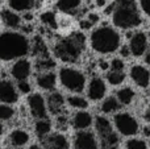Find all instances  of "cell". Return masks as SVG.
I'll return each instance as SVG.
<instances>
[{
    "label": "cell",
    "instance_id": "cell-37",
    "mask_svg": "<svg viewBox=\"0 0 150 149\" xmlns=\"http://www.w3.org/2000/svg\"><path fill=\"white\" fill-rule=\"evenodd\" d=\"M79 25H80V28H82V29H90L91 26H92V24H91L90 21L86 18V20H82V21H80Z\"/></svg>",
    "mask_w": 150,
    "mask_h": 149
},
{
    "label": "cell",
    "instance_id": "cell-22",
    "mask_svg": "<svg viewBox=\"0 0 150 149\" xmlns=\"http://www.w3.org/2000/svg\"><path fill=\"white\" fill-rule=\"evenodd\" d=\"M9 141L16 148L24 147L29 141V135H28V132L23 131V129H15L9 135Z\"/></svg>",
    "mask_w": 150,
    "mask_h": 149
},
{
    "label": "cell",
    "instance_id": "cell-2",
    "mask_svg": "<svg viewBox=\"0 0 150 149\" xmlns=\"http://www.w3.org/2000/svg\"><path fill=\"white\" fill-rule=\"evenodd\" d=\"M112 21L120 29H132L142 24L136 0H117L113 4Z\"/></svg>",
    "mask_w": 150,
    "mask_h": 149
},
{
    "label": "cell",
    "instance_id": "cell-16",
    "mask_svg": "<svg viewBox=\"0 0 150 149\" xmlns=\"http://www.w3.org/2000/svg\"><path fill=\"white\" fill-rule=\"evenodd\" d=\"M47 106H49V110L53 115H61L63 112V108H65V99H63L62 94H59V92L50 94L47 98Z\"/></svg>",
    "mask_w": 150,
    "mask_h": 149
},
{
    "label": "cell",
    "instance_id": "cell-31",
    "mask_svg": "<svg viewBox=\"0 0 150 149\" xmlns=\"http://www.w3.org/2000/svg\"><path fill=\"white\" fill-rule=\"evenodd\" d=\"M55 66V62L54 61H52L49 57L46 58H40L38 61H37V67L40 69V70H42L45 73V71H49L50 69H53Z\"/></svg>",
    "mask_w": 150,
    "mask_h": 149
},
{
    "label": "cell",
    "instance_id": "cell-15",
    "mask_svg": "<svg viewBox=\"0 0 150 149\" xmlns=\"http://www.w3.org/2000/svg\"><path fill=\"white\" fill-rule=\"evenodd\" d=\"M105 90L107 87L103 79L99 77H93L88 86V96L92 100H100L105 95Z\"/></svg>",
    "mask_w": 150,
    "mask_h": 149
},
{
    "label": "cell",
    "instance_id": "cell-14",
    "mask_svg": "<svg viewBox=\"0 0 150 149\" xmlns=\"http://www.w3.org/2000/svg\"><path fill=\"white\" fill-rule=\"evenodd\" d=\"M130 77L137 86L146 89L150 83V73L146 67L141 65H134L130 69Z\"/></svg>",
    "mask_w": 150,
    "mask_h": 149
},
{
    "label": "cell",
    "instance_id": "cell-39",
    "mask_svg": "<svg viewBox=\"0 0 150 149\" xmlns=\"http://www.w3.org/2000/svg\"><path fill=\"white\" fill-rule=\"evenodd\" d=\"M99 66H100V69H103V70H107L109 65L105 62V61H99Z\"/></svg>",
    "mask_w": 150,
    "mask_h": 149
},
{
    "label": "cell",
    "instance_id": "cell-47",
    "mask_svg": "<svg viewBox=\"0 0 150 149\" xmlns=\"http://www.w3.org/2000/svg\"><path fill=\"white\" fill-rule=\"evenodd\" d=\"M0 1H1V0H0Z\"/></svg>",
    "mask_w": 150,
    "mask_h": 149
},
{
    "label": "cell",
    "instance_id": "cell-8",
    "mask_svg": "<svg viewBox=\"0 0 150 149\" xmlns=\"http://www.w3.org/2000/svg\"><path fill=\"white\" fill-rule=\"evenodd\" d=\"M28 104L33 118L38 119V120L40 119H46V104H45V99L42 98L41 94H32L28 98Z\"/></svg>",
    "mask_w": 150,
    "mask_h": 149
},
{
    "label": "cell",
    "instance_id": "cell-17",
    "mask_svg": "<svg viewBox=\"0 0 150 149\" xmlns=\"http://www.w3.org/2000/svg\"><path fill=\"white\" fill-rule=\"evenodd\" d=\"M0 17L3 24L11 29H17L21 26V17L12 9H3L0 12Z\"/></svg>",
    "mask_w": 150,
    "mask_h": 149
},
{
    "label": "cell",
    "instance_id": "cell-10",
    "mask_svg": "<svg viewBox=\"0 0 150 149\" xmlns=\"http://www.w3.org/2000/svg\"><path fill=\"white\" fill-rule=\"evenodd\" d=\"M18 99V94L13 83L8 79L0 81V102L4 104H13Z\"/></svg>",
    "mask_w": 150,
    "mask_h": 149
},
{
    "label": "cell",
    "instance_id": "cell-44",
    "mask_svg": "<svg viewBox=\"0 0 150 149\" xmlns=\"http://www.w3.org/2000/svg\"><path fill=\"white\" fill-rule=\"evenodd\" d=\"M29 149H42V148H41V147H38V145H32V147L29 148Z\"/></svg>",
    "mask_w": 150,
    "mask_h": 149
},
{
    "label": "cell",
    "instance_id": "cell-20",
    "mask_svg": "<svg viewBox=\"0 0 150 149\" xmlns=\"http://www.w3.org/2000/svg\"><path fill=\"white\" fill-rule=\"evenodd\" d=\"M80 4H82V0H58L55 7L63 13L75 15L80 8Z\"/></svg>",
    "mask_w": 150,
    "mask_h": 149
},
{
    "label": "cell",
    "instance_id": "cell-18",
    "mask_svg": "<svg viewBox=\"0 0 150 149\" xmlns=\"http://www.w3.org/2000/svg\"><path fill=\"white\" fill-rule=\"evenodd\" d=\"M41 0H8L9 7L15 12H26L38 7Z\"/></svg>",
    "mask_w": 150,
    "mask_h": 149
},
{
    "label": "cell",
    "instance_id": "cell-27",
    "mask_svg": "<svg viewBox=\"0 0 150 149\" xmlns=\"http://www.w3.org/2000/svg\"><path fill=\"white\" fill-rule=\"evenodd\" d=\"M33 52H34V55H38L40 58L49 57V55H47V48H46V45L44 44V41H42L40 37H37V38L34 40ZM40 58H38V60H40Z\"/></svg>",
    "mask_w": 150,
    "mask_h": 149
},
{
    "label": "cell",
    "instance_id": "cell-4",
    "mask_svg": "<svg viewBox=\"0 0 150 149\" xmlns=\"http://www.w3.org/2000/svg\"><path fill=\"white\" fill-rule=\"evenodd\" d=\"M91 46L100 54H109L116 52L121 44V37L111 25H100L92 32L90 37Z\"/></svg>",
    "mask_w": 150,
    "mask_h": 149
},
{
    "label": "cell",
    "instance_id": "cell-13",
    "mask_svg": "<svg viewBox=\"0 0 150 149\" xmlns=\"http://www.w3.org/2000/svg\"><path fill=\"white\" fill-rule=\"evenodd\" d=\"M45 149H69L70 144L66 139L65 135L62 133H53L49 136H45L42 139Z\"/></svg>",
    "mask_w": 150,
    "mask_h": 149
},
{
    "label": "cell",
    "instance_id": "cell-40",
    "mask_svg": "<svg viewBox=\"0 0 150 149\" xmlns=\"http://www.w3.org/2000/svg\"><path fill=\"white\" fill-rule=\"evenodd\" d=\"M105 4H107V0H96V7L103 8L105 7Z\"/></svg>",
    "mask_w": 150,
    "mask_h": 149
},
{
    "label": "cell",
    "instance_id": "cell-11",
    "mask_svg": "<svg viewBox=\"0 0 150 149\" xmlns=\"http://www.w3.org/2000/svg\"><path fill=\"white\" fill-rule=\"evenodd\" d=\"M129 52L130 54H133L134 57H141L144 53L146 52L148 48V38L146 34L142 32H137L130 37V42H129Z\"/></svg>",
    "mask_w": 150,
    "mask_h": 149
},
{
    "label": "cell",
    "instance_id": "cell-9",
    "mask_svg": "<svg viewBox=\"0 0 150 149\" xmlns=\"http://www.w3.org/2000/svg\"><path fill=\"white\" fill-rule=\"evenodd\" d=\"M74 149H99L95 135L90 131H79L74 137Z\"/></svg>",
    "mask_w": 150,
    "mask_h": 149
},
{
    "label": "cell",
    "instance_id": "cell-32",
    "mask_svg": "<svg viewBox=\"0 0 150 149\" xmlns=\"http://www.w3.org/2000/svg\"><path fill=\"white\" fill-rule=\"evenodd\" d=\"M127 149H148L146 143L140 139H130L127 141Z\"/></svg>",
    "mask_w": 150,
    "mask_h": 149
},
{
    "label": "cell",
    "instance_id": "cell-36",
    "mask_svg": "<svg viewBox=\"0 0 150 149\" xmlns=\"http://www.w3.org/2000/svg\"><path fill=\"white\" fill-rule=\"evenodd\" d=\"M87 20L90 21L92 25H95V24H98L99 23V20H100V17H99V15L98 13H95V12H91V13H88V16H87Z\"/></svg>",
    "mask_w": 150,
    "mask_h": 149
},
{
    "label": "cell",
    "instance_id": "cell-6",
    "mask_svg": "<svg viewBox=\"0 0 150 149\" xmlns=\"http://www.w3.org/2000/svg\"><path fill=\"white\" fill-rule=\"evenodd\" d=\"M59 81L65 89L73 92H82L86 86V77L82 71L73 67H62L59 71Z\"/></svg>",
    "mask_w": 150,
    "mask_h": 149
},
{
    "label": "cell",
    "instance_id": "cell-25",
    "mask_svg": "<svg viewBox=\"0 0 150 149\" xmlns=\"http://www.w3.org/2000/svg\"><path fill=\"white\" fill-rule=\"evenodd\" d=\"M120 107H121V104L117 102L116 98L111 96V98H107L103 102V104H101V111H103L104 114H111V112L117 111Z\"/></svg>",
    "mask_w": 150,
    "mask_h": 149
},
{
    "label": "cell",
    "instance_id": "cell-29",
    "mask_svg": "<svg viewBox=\"0 0 150 149\" xmlns=\"http://www.w3.org/2000/svg\"><path fill=\"white\" fill-rule=\"evenodd\" d=\"M69 104L74 108H87L88 107V102L82 96H78V95H74V96H70L67 99Z\"/></svg>",
    "mask_w": 150,
    "mask_h": 149
},
{
    "label": "cell",
    "instance_id": "cell-43",
    "mask_svg": "<svg viewBox=\"0 0 150 149\" xmlns=\"http://www.w3.org/2000/svg\"><path fill=\"white\" fill-rule=\"evenodd\" d=\"M145 62L148 63V65H150V50L148 52V54L145 55Z\"/></svg>",
    "mask_w": 150,
    "mask_h": 149
},
{
    "label": "cell",
    "instance_id": "cell-28",
    "mask_svg": "<svg viewBox=\"0 0 150 149\" xmlns=\"http://www.w3.org/2000/svg\"><path fill=\"white\" fill-rule=\"evenodd\" d=\"M125 79V74L122 71H109L107 73V81L109 82L113 86H117V84H121Z\"/></svg>",
    "mask_w": 150,
    "mask_h": 149
},
{
    "label": "cell",
    "instance_id": "cell-30",
    "mask_svg": "<svg viewBox=\"0 0 150 149\" xmlns=\"http://www.w3.org/2000/svg\"><path fill=\"white\" fill-rule=\"evenodd\" d=\"M15 115V110L8 104H0V120H9Z\"/></svg>",
    "mask_w": 150,
    "mask_h": 149
},
{
    "label": "cell",
    "instance_id": "cell-45",
    "mask_svg": "<svg viewBox=\"0 0 150 149\" xmlns=\"http://www.w3.org/2000/svg\"><path fill=\"white\" fill-rule=\"evenodd\" d=\"M1 133H3V124H1V121H0V136H1Z\"/></svg>",
    "mask_w": 150,
    "mask_h": 149
},
{
    "label": "cell",
    "instance_id": "cell-7",
    "mask_svg": "<svg viewBox=\"0 0 150 149\" xmlns=\"http://www.w3.org/2000/svg\"><path fill=\"white\" fill-rule=\"evenodd\" d=\"M115 126L124 136H133L138 132V123L130 114L120 112L115 116Z\"/></svg>",
    "mask_w": 150,
    "mask_h": 149
},
{
    "label": "cell",
    "instance_id": "cell-46",
    "mask_svg": "<svg viewBox=\"0 0 150 149\" xmlns=\"http://www.w3.org/2000/svg\"><path fill=\"white\" fill-rule=\"evenodd\" d=\"M149 37H150V31H149Z\"/></svg>",
    "mask_w": 150,
    "mask_h": 149
},
{
    "label": "cell",
    "instance_id": "cell-23",
    "mask_svg": "<svg viewBox=\"0 0 150 149\" xmlns=\"http://www.w3.org/2000/svg\"><path fill=\"white\" fill-rule=\"evenodd\" d=\"M50 129H52V123L47 119H40L34 124V132L40 139H44L45 136H47L50 133Z\"/></svg>",
    "mask_w": 150,
    "mask_h": 149
},
{
    "label": "cell",
    "instance_id": "cell-21",
    "mask_svg": "<svg viewBox=\"0 0 150 149\" xmlns=\"http://www.w3.org/2000/svg\"><path fill=\"white\" fill-rule=\"evenodd\" d=\"M92 124V116L86 111H79L74 115L73 126L75 129H87Z\"/></svg>",
    "mask_w": 150,
    "mask_h": 149
},
{
    "label": "cell",
    "instance_id": "cell-42",
    "mask_svg": "<svg viewBox=\"0 0 150 149\" xmlns=\"http://www.w3.org/2000/svg\"><path fill=\"white\" fill-rule=\"evenodd\" d=\"M144 135L145 136H150V127H145L144 128Z\"/></svg>",
    "mask_w": 150,
    "mask_h": 149
},
{
    "label": "cell",
    "instance_id": "cell-33",
    "mask_svg": "<svg viewBox=\"0 0 150 149\" xmlns=\"http://www.w3.org/2000/svg\"><path fill=\"white\" fill-rule=\"evenodd\" d=\"M111 69H112V71H122L124 70V62H122L120 58H115V60H112V62H111Z\"/></svg>",
    "mask_w": 150,
    "mask_h": 149
},
{
    "label": "cell",
    "instance_id": "cell-12",
    "mask_svg": "<svg viewBox=\"0 0 150 149\" xmlns=\"http://www.w3.org/2000/svg\"><path fill=\"white\" fill-rule=\"evenodd\" d=\"M30 70H32L30 62L28 60H25V58H20L18 61H16L13 63L12 69H11V74H12V77L15 79L21 82L28 79V77L30 75Z\"/></svg>",
    "mask_w": 150,
    "mask_h": 149
},
{
    "label": "cell",
    "instance_id": "cell-26",
    "mask_svg": "<svg viewBox=\"0 0 150 149\" xmlns=\"http://www.w3.org/2000/svg\"><path fill=\"white\" fill-rule=\"evenodd\" d=\"M41 21L45 24V25H47L49 28H52V29H57L58 28L57 16H55V13L52 12V11H46V12L42 13L41 15Z\"/></svg>",
    "mask_w": 150,
    "mask_h": 149
},
{
    "label": "cell",
    "instance_id": "cell-34",
    "mask_svg": "<svg viewBox=\"0 0 150 149\" xmlns=\"http://www.w3.org/2000/svg\"><path fill=\"white\" fill-rule=\"evenodd\" d=\"M17 87H18V90H20V91L23 92V94H29V92H30V84H29L26 81H21V82H18Z\"/></svg>",
    "mask_w": 150,
    "mask_h": 149
},
{
    "label": "cell",
    "instance_id": "cell-5",
    "mask_svg": "<svg viewBox=\"0 0 150 149\" xmlns=\"http://www.w3.org/2000/svg\"><path fill=\"white\" fill-rule=\"evenodd\" d=\"M96 132H99L98 136L100 139L101 149H117L120 144V139L117 133L112 129L109 120L104 116H98L95 120Z\"/></svg>",
    "mask_w": 150,
    "mask_h": 149
},
{
    "label": "cell",
    "instance_id": "cell-1",
    "mask_svg": "<svg viewBox=\"0 0 150 149\" xmlns=\"http://www.w3.org/2000/svg\"><path fill=\"white\" fill-rule=\"evenodd\" d=\"M30 50L29 40L18 32H3L0 33V60L12 61L23 58Z\"/></svg>",
    "mask_w": 150,
    "mask_h": 149
},
{
    "label": "cell",
    "instance_id": "cell-19",
    "mask_svg": "<svg viewBox=\"0 0 150 149\" xmlns=\"http://www.w3.org/2000/svg\"><path fill=\"white\" fill-rule=\"evenodd\" d=\"M36 82L42 90H53L57 84V75L52 71H45L37 77Z\"/></svg>",
    "mask_w": 150,
    "mask_h": 149
},
{
    "label": "cell",
    "instance_id": "cell-41",
    "mask_svg": "<svg viewBox=\"0 0 150 149\" xmlns=\"http://www.w3.org/2000/svg\"><path fill=\"white\" fill-rule=\"evenodd\" d=\"M145 119L150 123V106H148V108L145 111Z\"/></svg>",
    "mask_w": 150,
    "mask_h": 149
},
{
    "label": "cell",
    "instance_id": "cell-3",
    "mask_svg": "<svg viewBox=\"0 0 150 149\" xmlns=\"http://www.w3.org/2000/svg\"><path fill=\"white\" fill-rule=\"evenodd\" d=\"M86 48L84 34L75 32L67 37L58 40L54 45V54L58 60L67 63H75L79 61Z\"/></svg>",
    "mask_w": 150,
    "mask_h": 149
},
{
    "label": "cell",
    "instance_id": "cell-38",
    "mask_svg": "<svg viewBox=\"0 0 150 149\" xmlns=\"http://www.w3.org/2000/svg\"><path fill=\"white\" fill-rule=\"evenodd\" d=\"M120 53H121V55H124V57H129V55H130L129 48H128V46H122L121 50H120Z\"/></svg>",
    "mask_w": 150,
    "mask_h": 149
},
{
    "label": "cell",
    "instance_id": "cell-48",
    "mask_svg": "<svg viewBox=\"0 0 150 149\" xmlns=\"http://www.w3.org/2000/svg\"><path fill=\"white\" fill-rule=\"evenodd\" d=\"M0 149H1V148H0Z\"/></svg>",
    "mask_w": 150,
    "mask_h": 149
},
{
    "label": "cell",
    "instance_id": "cell-24",
    "mask_svg": "<svg viewBox=\"0 0 150 149\" xmlns=\"http://www.w3.org/2000/svg\"><path fill=\"white\" fill-rule=\"evenodd\" d=\"M133 98H134V91L130 87H124L117 91V102L120 104H129L132 103Z\"/></svg>",
    "mask_w": 150,
    "mask_h": 149
},
{
    "label": "cell",
    "instance_id": "cell-35",
    "mask_svg": "<svg viewBox=\"0 0 150 149\" xmlns=\"http://www.w3.org/2000/svg\"><path fill=\"white\" fill-rule=\"evenodd\" d=\"M140 5L144 12L148 16H150V0H140Z\"/></svg>",
    "mask_w": 150,
    "mask_h": 149
}]
</instances>
